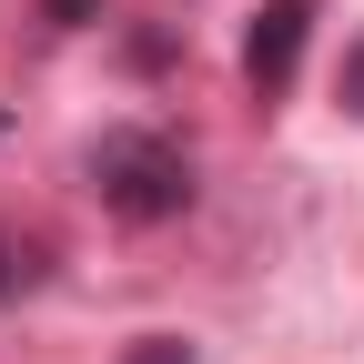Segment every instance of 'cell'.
Returning a JSON list of instances; mask_svg holds the SVG:
<instances>
[{
    "instance_id": "cell-1",
    "label": "cell",
    "mask_w": 364,
    "mask_h": 364,
    "mask_svg": "<svg viewBox=\"0 0 364 364\" xmlns=\"http://www.w3.org/2000/svg\"><path fill=\"white\" fill-rule=\"evenodd\" d=\"M81 172H91V193H102V213L112 223H142V233L193 203V152H182L172 132H152V122H112Z\"/></svg>"
},
{
    "instance_id": "cell-2",
    "label": "cell",
    "mask_w": 364,
    "mask_h": 364,
    "mask_svg": "<svg viewBox=\"0 0 364 364\" xmlns=\"http://www.w3.org/2000/svg\"><path fill=\"white\" fill-rule=\"evenodd\" d=\"M304 31H314V0H263V11H253V31H243V81H253V102H284V91H294Z\"/></svg>"
},
{
    "instance_id": "cell-3",
    "label": "cell",
    "mask_w": 364,
    "mask_h": 364,
    "mask_svg": "<svg viewBox=\"0 0 364 364\" xmlns=\"http://www.w3.org/2000/svg\"><path fill=\"white\" fill-rule=\"evenodd\" d=\"M41 273H51V253H41L21 223H0V304H21V294H41Z\"/></svg>"
},
{
    "instance_id": "cell-4",
    "label": "cell",
    "mask_w": 364,
    "mask_h": 364,
    "mask_svg": "<svg viewBox=\"0 0 364 364\" xmlns=\"http://www.w3.org/2000/svg\"><path fill=\"white\" fill-rule=\"evenodd\" d=\"M122 364H193V344H182V334H142Z\"/></svg>"
},
{
    "instance_id": "cell-5",
    "label": "cell",
    "mask_w": 364,
    "mask_h": 364,
    "mask_svg": "<svg viewBox=\"0 0 364 364\" xmlns=\"http://www.w3.org/2000/svg\"><path fill=\"white\" fill-rule=\"evenodd\" d=\"M112 0H41V21H61V31H81V21H102Z\"/></svg>"
},
{
    "instance_id": "cell-6",
    "label": "cell",
    "mask_w": 364,
    "mask_h": 364,
    "mask_svg": "<svg viewBox=\"0 0 364 364\" xmlns=\"http://www.w3.org/2000/svg\"><path fill=\"white\" fill-rule=\"evenodd\" d=\"M344 91H354V112H364V51H354V71H344Z\"/></svg>"
}]
</instances>
